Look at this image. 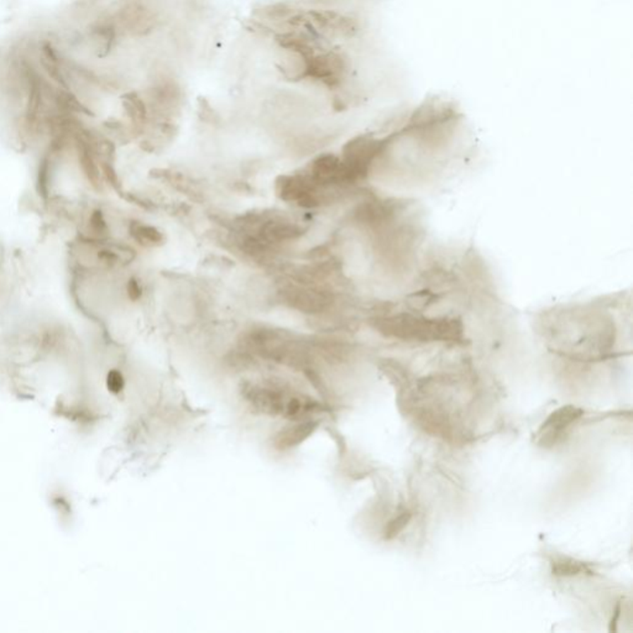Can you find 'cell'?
Here are the masks:
<instances>
[{
	"mask_svg": "<svg viewBox=\"0 0 633 633\" xmlns=\"http://www.w3.org/2000/svg\"><path fill=\"white\" fill-rule=\"evenodd\" d=\"M241 394L255 414L269 417L301 421L323 409L307 396L291 394L287 390L271 385H244Z\"/></svg>",
	"mask_w": 633,
	"mask_h": 633,
	"instance_id": "1",
	"label": "cell"
},
{
	"mask_svg": "<svg viewBox=\"0 0 633 633\" xmlns=\"http://www.w3.org/2000/svg\"><path fill=\"white\" fill-rule=\"evenodd\" d=\"M349 59L340 52L328 51L309 57L306 80H313L327 87H337L349 73Z\"/></svg>",
	"mask_w": 633,
	"mask_h": 633,
	"instance_id": "2",
	"label": "cell"
},
{
	"mask_svg": "<svg viewBox=\"0 0 633 633\" xmlns=\"http://www.w3.org/2000/svg\"><path fill=\"white\" fill-rule=\"evenodd\" d=\"M309 24L320 34L333 39L350 37L356 32V24L349 16L337 11H313L308 14Z\"/></svg>",
	"mask_w": 633,
	"mask_h": 633,
	"instance_id": "3",
	"label": "cell"
},
{
	"mask_svg": "<svg viewBox=\"0 0 633 633\" xmlns=\"http://www.w3.org/2000/svg\"><path fill=\"white\" fill-rule=\"evenodd\" d=\"M584 414V411L579 407L568 404L560 409H555L549 414L548 418L544 421L542 427L539 429L538 444L541 447L545 445H554L562 437L564 429L568 428L570 424L578 421Z\"/></svg>",
	"mask_w": 633,
	"mask_h": 633,
	"instance_id": "4",
	"label": "cell"
},
{
	"mask_svg": "<svg viewBox=\"0 0 633 633\" xmlns=\"http://www.w3.org/2000/svg\"><path fill=\"white\" fill-rule=\"evenodd\" d=\"M314 51L303 50L299 47H281L279 57V68L286 80L299 82L306 80L308 72L309 57Z\"/></svg>",
	"mask_w": 633,
	"mask_h": 633,
	"instance_id": "5",
	"label": "cell"
},
{
	"mask_svg": "<svg viewBox=\"0 0 633 633\" xmlns=\"http://www.w3.org/2000/svg\"><path fill=\"white\" fill-rule=\"evenodd\" d=\"M287 301L292 307L306 313H317L330 303L325 294L309 289H289L287 292Z\"/></svg>",
	"mask_w": 633,
	"mask_h": 633,
	"instance_id": "6",
	"label": "cell"
},
{
	"mask_svg": "<svg viewBox=\"0 0 633 633\" xmlns=\"http://www.w3.org/2000/svg\"><path fill=\"white\" fill-rule=\"evenodd\" d=\"M317 427L315 422L307 421L302 423L291 426L289 428L281 430L274 439L275 448L279 450H287V449L294 448L299 443H302L304 439L308 438L311 434L313 433L314 429Z\"/></svg>",
	"mask_w": 633,
	"mask_h": 633,
	"instance_id": "7",
	"label": "cell"
},
{
	"mask_svg": "<svg viewBox=\"0 0 633 633\" xmlns=\"http://www.w3.org/2000/svg\"><path fill=\"white\" fill-rule=\"evenodd\" d=\"M125 23L126 28L129 29L133 34H147L152 30L156 24L154 13L146 9L143 6H130L128 11H125Z\"/></svg>",
	"mask_w": 633,
	"mask_h": 633,
	"instance_id": "8",
	"label": "cell"
},
{
	"mask_svg": "<svg viewBox=\"0 0 633 633\" xmlns=\"http://www.w3.org/2000/svg\"><path fill=\"white\" fill-rule=\"evenodd\" d=\"M261 234L265 240L270 243H279L286 240H292L302 235V230L297 225L282 223V222H270L263 227Z\"/></svg>",
	"mask_w": 633,
	"mask_h": 633,
	"instance_id": "9",
	"label": "cell"
},
{
	"mask_svg": "<svg viewBox=\"0 0 633 633\" xmlns=\"http://www.w3.org/2000/svg\"><path fill=\"white\" fill-rule=\"evenodd\" d=\"M550 567L552 573L555 577H577L584 573L591 574L588 564L569 557H554L550 560Z\"/></svg>",
	"mask_w": 633,
	"mask_h": 633,
	"instance_id": "10",
	"label": "cell"
},
{
	"mask_svg": "<svg viewBox=\"0 0 633 633\" xmlns=\"http://www.w3.org/2000/svg\"><path fill=\"white\" fill-rule=\"evenodd\" d=\"M340 165L342 162L334 155H323L314 161L312 171L317 180L328 181L330 179H337Z\"/></svg>",
	"mask_w": 633,
	"mask_h": 633,
	"instance_id": "11",
	"label": "cell"
},
{
	"mask_svg": "<svg viewBox=\"0 0 633 633\" xmlns=\"http://www.w3.org/2000/svg\"><path fill=\"white\" fill-rule=\"evenodd\" d=\"M256 16L263 18L266 21H272V23H287L289 24L291 20L294 19V11L287 4H269V6H263L256 11Z\"/></svg>",
	"mask_w": 633,
	"mask_h": 633,
	"instance_id": "12",
	"label": "cell"
},
{
	"mask_svg": "<svg viewBox=\"0 0 633 633\" xmlns=\"http://www.w3.org/2000/svg\"><path fill=\"white\" fill-rule=\"evenodd\" d=\"M131 234L135 239L139 241L140 244H147V243L156 244V243H161L164 240L160 230L156 229L154 227H150V225H133Z\"/></svg>",
	"mask_w": 633,
	"mask_h": 633,
	"instance_id": "13",
	"label": "cell"
},
{
	"mask_svg": "<svg viewBox=\"0 0 633 633\" xmlns=\"http://www.w3.org/2000/svg\"><path fill=\"white\" fill-rule=\"evenodd\" d=\"M411 517H412L411 512L404 511L402 514H399L397 517H394L392 521H390L387 526H386V529H385V539L390 541V539H394L396 536H399V532H402L404 527L409 524Z\"/></svg>",
	"mask_w": 633,
	"mask_h": 633,
	"instance_id": "14",
	"label": "cell"
},
{
	"mask_svg": "<svg viewBox=\"0 0 633 633\" xmlns=\"http://www.w3.org/2000/svg\"><path fill=\"white\" fill-rule=\"evenodd\" d=\"M90 227L95 231V234H104L107 230V224H105L104 218L100 212H95L90 217Z\"/></svg>",
	"mask_w": 633,
	"mask_h": 633,
	"instance_id": "15",
	"label": "cell"
},
{
	"mask_svg": "<svg viewBox=\"0 0 633 633\" xmlns=\"http://www.w3.org/2000/svg\"><path fill=\"white\" fill-rule=\"evenodd\" d=\"M128 294H129L131 301H136V299H139L141 297L143 289L140 287L139 282L136 279H130L129 284H128Z\"/></svg>",
	"mask_w": 633,
	"mask_h": 633,
	"instance_id": "16",
	"label": "cell"
},
{
	"mask_svg": "<svg viewBox=\"0 0 633 633\" xmlns=\"http://www.w3.org/2000/svg\"><path fill=\"white\" fill-rule=\"evenodd\" d=\"M109 386L114 391H119L123 387V378L118 371H111L109 375Z\"/></svg>",
	"mask_w": 633,
	"mask_h": 633,
	"instance_id": "17",
	"label": "cell"
}]
</instances>
